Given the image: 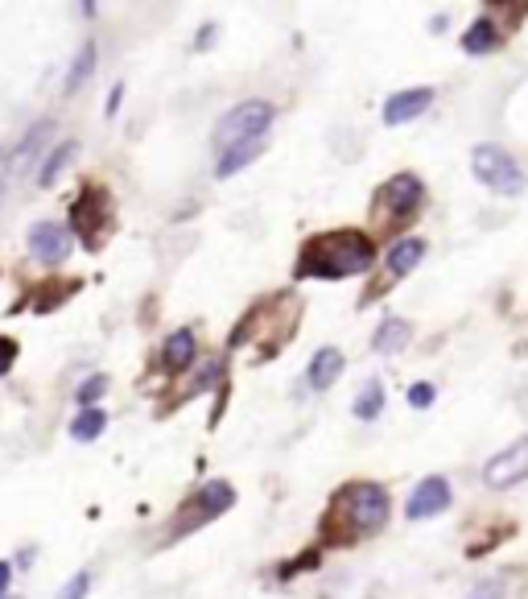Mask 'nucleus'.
Segmentation results:
<instances>
[{
	"instance_id": "f257e3e1",
	"label": "nucleus",
	"mask_w": 528,
	"mask_h": 599,
	"mask_svg": "<svg viewBox=\"0 0 528 599\" xmlns=\"http://www.w3.org/2000/svg\"><path fill=\"white\" fill-rule=\"evenodd\" d=\"M388 521V492L372 479L347 484L343 492L335 496L330 513L323 521V537L335 546H351L360 537H372L376 529H385Z\"/></svg>"
},
{
	"instance_id": "f03ea898",
	"label": "nucleus",
	"mask_w": 528,
	"mask_h": 599,
	"mask_svg": "<svg viewBox=\"0 0 528 599\" xmlns=\"http://www.w3.org/2000/svg\"><path fill=\"white\" fill-rule=\"evenodd\" d=\"M376 261V245L372 236L347 227V232H326L318 240H310L302 248V261H298V277H314V282H339V277H355L372 269Z\"/></svg>"
},
{
	"instance_id": "7ed1b4c3",
	"label": "nucleus",
	"mask_w": 528,
	"mask_h": 599,
	"mask_svg": "<svg viewBox=\"0 0 528 599\" xmlns=\"http://www.w3.org/2000/svg\"><path fill=\"white\" fill-rule=\"evenodd\" d=\"M273 103L268 100H244L236 103L231 112L219 116L215 124V145H219V153L231 149V145H248V141H261L264 133H268V124H273Z\"/></svg>"
},
{
	"instance_id": "20e7f679",
	"label": "nucleus",
	"mask_w": 528,
	"mask_h": 599,
	"mask_svg": "<svg viewBox=\"0 0 528 599\" xmlns=\"http://www.w3.org/2000/svg\"><path fill=\"white\" fill-rule=\"evenodd\" d=\"M470 174L495 195H525L528 186V174L512 162V153H504L500 145H479L470 153Z\"/></svg>"
},
{
	"instance_id": "39448f33",
	"label": "nucleus",
	"mask_w": 528,
	"mask_h": 599,
	"mask_svg": "<svg viewBox=\"0 0 528 599\" xmlns=\"http://www.w3.org/2000/svg\"><path fill=\"white\" fill-rule=\"evenodd\" d=\"M71 227L79 232L87 248L103 245V236L112 232V199H108L103 186H87V190H83L75 211H71Z\"/></svg>"
},
{
	"instance_id": "423d86ee",
	"label": "nucleus",
	"mask_w": 528,
	"mask_h": 599,
	"mask_svg": "<svg viewBox=\"0 0 528 599\" xmlns=\"http://www.w3.org/2000/svg\"><path fill=\"white\" fill-rule=\"evenodd\" d=\"M75 252V236H71V227L59 224V220H38V224L29 227V257L46 269H59L66 257Z\"/></svg>"
},
{
	"instance_id": "0eeeda50",
	"label": "nucleus",
	"mask_w": 528,
	"mask_h": 599,
	"mask_svg": "<svg viewBox=\"0 0 528 599\" xmlns=\"http://www.w3.org/2000/svg\"><path fill=\"white\" fill-rule=\"evenodd\" d=\"M520 479H528V434L516 438L504 451H495L488 463H483V484L495 488V492H504V488L520 484Z\"/></svg>"
},
{
	"instance_id": "6e6552de",
	"label": "nucleus",
	"mask_w": 528,
	"mask_h": 599,
	"mask_svg": "<svg viewBox=\"0 0 528 599\" xmlns=\"http://www.w3.org/2000/svg\"><path fill=\"white\" fill-rule=\"evenodd\" d=\"M417 203H422V178L417 174H397L376 195V211H388V220H408Z\"/></svg>"
},
{
	"instance_id": "1a4fd4ad",
	"label": "nucleus",
	"mask_w": 528,
	"mask_h": 599,
	"mask_svg": "<svg viewBox=\"0 0 528 599\" xmlns=\"http://www.w3.org/2000/svg\"><path fill=\"white\" fill-rule=\"evenodd\" d=\"M450 496H454V488H450L447 475H426V479L413 488V496H408L405 504L408 521H429V516L447 513Z\"/></svg>"
},
{
	"instance_id": "9d476101",
	"label": "nucleus",
	"mask_w": 528,
	"mask_h": 599,
	"mask_svg": "<svg viewBox=\"0 0 528 599\" xmlns=\"http://www.w3.org/2000/svg\"><path fill=\"white\" fill-rule=\"evenodd\" d=\"M50 141H54V121H38L25 137L17 141V149L9 153V174H29L38 162H46V153H50Z\"/></svg>"
},
{
	"instance_id": "9b49d317",
	"label": "nucleus",
	"mask_w": 528,
	"mask_h": 599,
	"mask_svg": "<svg viewBox=\"0 0 528 599\" xmlns=\"http://www.w3.org/2000/svg\"><path fill=\"white\" fill-rule=\"evenodd\" d=\"M429 103H433V91H429V87H408V91H397V96H388V103H385V124L397 128V124L417 121Z\"/></svg>"
},
{
	"instance_id": "f8f14e48",
	"label": "nucleus",
	"mask_w": 528,
	"mask_h": 599,
	"mask_svg": "<svg viewBox=\"0 0 528 599\" xmlns=\"http://www.w3.org/2000/svg\"><path fill=\"white\" fill-rule=\"evenodd\" d=\"M343 376V351L339 348H318L310 355V364H305V380H310V389H330L335 380Z\"/></svg>"
},
{
	"instance_id": "ddd939ff",
	"label": "nucleus",
	"mask_w": 528,
	"mask_h": 599,
	"mask_svg": "<svg viewBox=\"0 0 528 599\" xmlns=\"http://www.w3.org/2000/svg\"><path fill=\"white\" fill-rule=\"evenodd\" d=\"M408 339H413V323H408V319H397V314H388V319H380L376 335H372V348L385 351V355H397L401 348H408Z\"/></svg>"
},
{
	"instance_id": "4468645a",
	"label": "nucleus",
	"mask_w": 528,
	"mask_h": 599,
	"mask_svg": "<svg viewBox=\"0 0 528 599\" xmlns=\"http://www.w3.org/2000/svg\"><path fill=\"white\" fill-rule=\"evenodd\" d=\"M194 355H199V344H194V330H174L169 339L162 344V364L169 372H183L194 364Z\"/></svg>"
},
{
	"instance_id": "2eb2a0df",
	"label": "nucleus",
	"mask_w": 528,
	"mask_h": 599,
	"mask_svg": "<svg viewBox=\"0 0 528 599\" xmlns=\"http://www.w3.org/2000/svg\"><path fill=\"white\" fill-rule=\"evenodd\" d=\"M422 261H426V240H417V236H413V240H397L385 257V265L392 277H408Z\"/></svg>"
},
{
	"instance_id": "dca6fc26",
	"label": "nucleus",
	"mask_w": 528,
	"mask_h": 599,
	"mask_svg": "<svg viewBox=\"0 0 528 599\" xmlns=\"http://www.w3.org/2000/svg\"><path fill=\"white\" fill-rule=\"evenodd\" d=\"M236 504V488L227 484V479H211L203 492L194 496V513L199 516H219V513H227Z\"/></svg>"
},
{
	"instance_id": "f3484780",
	"label": "nucleus",
	"mask_w": 528,
	"mask_h": 599,
	"mask_svg": "<svg viewBox=\"0 0 528 599\" xmlns=\"http://www.w3.org/2000/svg\"><path fill=\"white\" fill-rule=\"evenodd\" d=\"M79 158V141H62V145H54L50 153H46V162L38 165V183L41 186H54L66 174V165Z\"/></svg>"
},
{
	"instance_id": "a211bd4d",
	"label": "nucleus",
	"mask_w": 528,
	"mask_h": 599,
	"mask_svg": "<svg viewBox=\"0 0 528 599\" xmlns=\"http://www.w3.org/2000/svg\"><path fill=\"white\" fill-rule=\"evenodd\" d=\"M261 153H264V141L231 145V149H224V153H219V162H215V174H219V178H231V174L248 170V165L256 162Z\"/></svg>"
},
{
	"instance_id": "6ab92c4d",
	"label": "nucleus",
	"mask_w": 528,
	"mask_h": 599,
	"mask_svg": "<svg viewBox=\"0 0 528 599\" xmlns=\"http://www.w3.org/2000/svg\"><path fill=\"white\" fill-rule=\"evenodd\" d=\"M495 46H500V29H495V21L491 17L470 21V29L463 34V50H467V54H491Z\"/></svg>"
},
{
	"instance_id": "aec40b11",
	"label": "nucleus",
	"mask_w": 528,
	"mask_h": 599,
	"mask_svg": "<svg viewBox=\"0 0 528 599\" xmlns=\"http://www.w3.org/2000/svg\"><path fill=\"white\" fill-rule=\"evenodd\" d=\"M96 62H100V50H96V41H83V50L75 54V62H71V71H66V83H62V91H66V96H75L83 83L91 79Z\"/></svg>"
},
{
	"instance_id": "412c9836",
	"label": "nucleus",
	"mask_w": 528,
	"mask_h": 599,
	"mask_svg": "<svg viewBox=\"0 0 528 599\" xmlns=\"http://www.w3.org/2000/svg\"><path fill=\"white\" fill-rule=\"evenodd\" d=\"M108 430V413L96 405V410H79L75 413V422H71V438L75 442H91V438H100Z\"/></svg>"
},
{
	"instance_id": "4be33fe9",
	"label": "nucleus",
	"mask_w": 528,
	"mask_h": 599,
	"mask_svg": "<svg viewBox=\"0 0 528 599\" xmlns=\"http://www.w3.org/2000/svg\"><path fill=\"white\" fill-rule=\"evenodd\" d=\"M380 410H385V385H380V380H367L364 389H360V397H355V417H360V422H376Z\"/></svg>"
},
{
	"instance_id": "5701e85b",
	"label": "nucleus",
	"mask_w": 528,
	"mask_h": 599,
	"mask_svg": "<svg viewBox=\"0 0 528 599\" xmlns=\"http://www.w3.org/2000/svg\"><path fill=\"white\" fill-rule=\"evenodd\" d=\"M103 392H108V376L96 372V376H87L79 389H75V401H79L83 410H96V401H100Z\"/></svg>"
},
{
	"instance_id": "b1692460",
	"label": "nucleus",
	"mask_w": 528,
	"mask_h": 599,
	"mask_svg": "<svg viewBox=\"0 0 528 599\" xmlns=\"http://www.w3.org/2000/svg\"><path fill=\"white\" fill-rule=\"evenodd\" d=\"M467 599H508V583H504V575H491L479 587H470Z\"/></svg>"
},
{
	"instance_id": "393cba45",
	"label": "nucleus",
	"mask_w": 528,
	"mask_h": 599,
	"mask_svg": "<svg viewBox=\"0 0 528 599\" xmlns=\"http://www.w3.org/2000/svg\"><path fill=\"white\" fill-rule=\"evenodd\" d=\"M87 591H91V575H87V571H79V575H71L66 583H62L59 599H83Z\"/></svg>"
},
{
	"instance_id": "a878e982",
	"label": "nucleus",
	"mask_w": 528,
	"mask_h": 599,
	"mask_svg": "<svg viewBox=\"0 0 528 599\" xmlns=\"http://www.w3.org/2000/svg\"><path fill=\"white\" fill-rule=\"evenodd\" d=\"M408 405H417V410L433 405V385H413V389H408Z\"/></svg>"
},
{
	"instance_id": "bb28decb",
	"label": "nucleus",
	"mask_w": 528,
	"mask_h": 599,
	"mask_svg": "<svg viewBox=\"0 0 528 599\" xmlns=\"http://www.w3.org/2000/svg\"><path fill=\"white\" fill-rule=\"evenodd\" d=\"M13 360H17V344H13V339H0V372H9Z\"/></svg>"
},
{
	"instance_id": "cd10ccee",
	"label": "nucleus",
	"mask_w": 528,
	"mask_h": 599,
	"mask_svg": "<svg viewBox=\"0 0 528 599\" xmlns=\"http://www.w3.org/2000/svg\"><path fill=\"white\" fill-rule=\"evenodd\" d=\"M121 103H124V83H116V87L108 91V116H116V112H121Z\"/></svg>"
},
{
	"instance_id": "c85d7f7f",
	"label": "nucleus",
	"mask_w": 528,
	"mask_h": 599,
	"mask_svg": "<svg viewBox=\"0 0 528 599\" xmlns=\"http://www.w3.org/2000/svg\"><path fill=\"white\" fill-rule=\"evenodd\" d=\"M9 583H13V566H9V562H0V596L9 591Z\"/></svg>"
},
{
	"instance_id": "c756f323",
	"label": "nucleus",
	"mask_w": 528,
	"mask_h": 599,
	"mask_svg": "<svg viewBox=\"0 0 528 599\" xmlns=\"http://www.w3.org/2000/svg\"><path fill=\"white\" fill-rule=\"evenodd\" d=\"M0 599H13V596H0Z\"/></svg>"
},
{
	"instance_id": "7c9ffc66",
	"label": "nucleus",
	"mask_w": 528,
	"mask_h": 599,
	"mask_svg": "<svg viewBox=\"0 0 528 599\" xmlns=\"http://www.w3.org/2000/svg\"><path fill=\"white\" fill-rule=\"evenodd\" d=\"M0 195H4V186H0Z\"/></svg>"
}]
</instances>
